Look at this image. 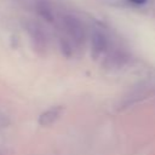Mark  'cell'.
I'll use <instances>...</instances> for the list:
<instances>
[{
  "mask_svg": "<svg viewBox=\"0 0 155 155\" xmlns=\"http://www.w3.org/2000/svg\"><path fill=\"white\" fill-rule=\"evenodd\" d=\"M58 25L62 31V48L67 54L74 53L86 39V29L82 22L73 15H61L58 18Z\"/></svg>",
  "mask_w": 155,
  "mask_h": 155,
  "instance_id": "1",
  "label": "cell"
},
{
  "mask_svg": "<svg viewBox=\"0 0 155 155\" xmlns=\"http://www.w3.org/2000/svg\"><path fill=\"white\" fill-rule=\"evenodd\" d=\"M109 50V39L101 29H94L91 33V53L93 58H99Z\"/></svg>",
  "mask_w": 155,
  "mask_h": 155,
  "instance_id": "2",
  "label": "cell"
},
{
  "mask_svg": "<svg viewBox=\"0 0 155 155\" xmlns=\"http://www.w3.org/2000/svg\"><path fill=\"white\" fill-rule=\"evenodd\" d=\"M25 27H27L28 34H29L35 48L36 50H45L47 40H46V34H45L44 29L40 27V24L36 23V22L30 21V22L27 23Z\"/></svg>",
  "mask_w": 155,
  "mask_h": 155,
  "instance_id": "3",
  "label": "cell"
},
{
  "mask_svg": "<svg viewBox=\"0 0 155 155\" xmlns=\"http://www.w3.org/2000/svg\"><path fill=\"white\" fill-rule=\"evenodd\" d=\"M62 109L59 107H53L47 109L46 111H44L40 116H39V124L41 126H48L51 124H53L61 115Z\"/></svg>",
  "mask_w": 155,
  "mask_h": 155,
  "instance_id": "4",
  "label": "cell"
},
{
  "mask_svg": "<svg viewBox=\"0 0 155 155\" xmlns=\"http://www.w3.org/2000/svg\"><path fill=\"white\" fill-rule=\"evenodd\" d=\"M128 1L132 2V4H134V5H143V4L147 2V0H128Z\"/></svg>",
  "mask_w": 155,
  "mask_h": 155,
  "instance_id": "5",
  "label": "cell"
}]
</instances>
